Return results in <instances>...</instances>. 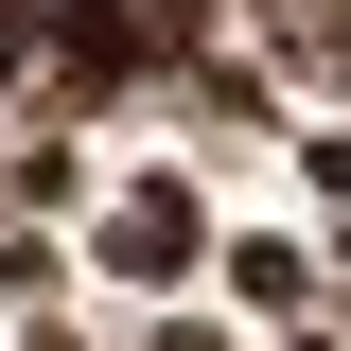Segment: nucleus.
<instances>
[{
  "instance_id": "1",
  "label": "nucleus",
  "mask_w": 351,
  "mask_h": 351,
  "mask_svg": "<svg viewBox=\"0 0 351 351\" xmlns=\"http://www.w3.org/2000/svg\"><path fill=\"white\" fill-rule=\"evenodd\" d=\"M228 299H246V316H299L316 281H299V246H246V263H228Z\"/></svg>"
}]
</instances>
